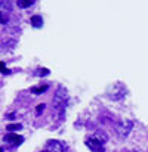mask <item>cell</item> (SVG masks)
Listing matches in <instances>:
<instances>
[{
	"label": "cell",
	"instance_id": "cell-12",
	"mask_svg": "<svg viewBox=\"0 0 148 152\" xmlns=\"http://www.w3.org/2000/svg\"><path fill=\"white\" fill-rule=\"evenodd\" d=\"M22 126L21 124H7L6 126V130H9V133H13L15 130H21Z\"/></svg>",
	"mask_w": 148,
	"mask_h": 152
},
{
	"label": "cell",
	"instance_id": "cell-4",
	"mask_svg": "<svg viewBox=\"0 0 148 152\" xmlns=\"http://www.w3.org/2000/svg\"><path fill=\"white\" fill-rule=\"evenodd\" d=\"M67 146L61 142V140H48L46 146H45V152H65Z\"/></svg>",
	"mask_w": 148,
	"mask_h": 152
},
{
	"label": "cell",
	"instance_id": "cell-6",
	"mask_svg": "<svg viewBox=\"0 0 148 152\" xmlns=\"http://www.w3.org/2000/svg\"><path fill=\"white\" fill-rule=\"evenodd\" d=\"M124 93H126V87L121 83H116L114 87H113V93L108 98L113 99V101H119V99H121L124 96Z\"/></svg>",
	"mask_w": 148,
	"mask_h": 152
},
{
	"label": "cell",
	"instance_id": "cell-13",
	"mask_svg": "<svg viewBox=\"0 0 148 152\" xmlns=\"http://www.w3.org/2000/svg\"><path fill=\"white\" fill-rule=\"evenodd\" d=\"M45 106H46L45 103H39V105H37V108H36V115H40V114L45 111Z\"/></svg>",
	"mask_w": 148,
	"mask_h": 152
},
{
	"label": "cell",
	"instance_id": "cell-1",
	"mask_svg": "<svg viewBox=\"0 0 148 152\" xmlns=\"http://www.w3.org/2000/svg\"><path fill=\"white\" fill-rule=\"evenodd\" d=\"M53 108L56 109L59 120H62L65 115V108H67V90L62 86H58L56 89V93L53 96Z\"/></svg>",
	"mask_w": 148,
	"mask_h": 152
},
{
	"label": "cell",
	"instance_id": "cell-9",
	"mask_svg": "<svg viewBox=\"0 0 148 152\" xmlns=\"http://www.w3.org/2000/svg\"><path fill=\"white\" fill-rule=\"evenodd\" d=\"M48 87H49L48 84H43V86H39V87H31L30 90H31V93H34V95H40V93L46 92Z\"/></svg>",
	"mask_w": 148,
	"mask_h": 152
},
{
	"label": "cell",
	"instance_id": "cell-5",
	"mask_svg": "<svg viewBox=\"0 0 148 152\" xmlns=\"http://www.w3.org/2000/svg\"><path fill=\"white\" fill-rule=\"evenodd\" d=\"M3 140L6 143H9L10 146H19L24 142V137L21 134H18V133H7V134H4Z\"/></svg>",
	"mask_w": 148,
	"mask_h": 152
},
{
	"label": "cell",
	"instance_id": "cell-10",
	"mask_svg": "<svg viewBox=\"0 0 148 152\" xmlns=\"http://www.w3.org/2000/svg\"><path fill=\"white\" fill-rule=\"evenodd\" d=\"M16 4H18V7H30L34 4V0H18Z\"/></svg>",
	"mask_w": 148,
	"mask_h": 152
},
{
	"label": "cell",
	"instance_id": "cell-14",
	"mask_svg": "<svg viewBox=\"0 0 148 152\" xmlns=\"http://www.w3.org/2000/svg\"><path fill=\"white\" fill-rule=\"evenodd\" d=\"M9 72H10V71H9V69H6V68H4V64L1 62V74H9Z\"/></svg>",
	"mask_w": 148,
	"mask_h": 152
},
{
	"label": "cell",
	"instance_id": "cell-11",
	"mask_svg": "<svg viewBox=\"0 0 148 152\" xmlns=\"http://www.w3.org/2000/svg\"><path fill=\"white\" fill-rule=\"evenodd\" d=\"M49 69L48 68H39V69H36V72H34V75H37V77H45V75H49Z\"/></svg>",
	"mask_w": 148,
	"mask_h": 152
},
{
	"label": "cell",
	"instance_id": "cell-7",
	"mask_svg": "<svg viewBox=\"0 0 148 152\" xmlns=\"http://www.w3.org/2000/svg\"><path fill=\"white\" fill-rule=\"evenodd\" d=\"M0 7H1V24L6 25L9 21V13H10V3L1 0L0 1Z\"/></svg>",
	"mask_w": 148,
	"mask_h": 152
},
{
	"label": "cell",
	"instance_id": "cell-8",
	"mask_svg": "<svg viewBox=\"0 0 148 152\" xmlns=\"http://www.w3.org/2000/svg\"><path fill=\"white\" fill-rule=\"evenodd\" d=\"M30 22H31V25H33L34 28L43 27V18H42L40 15H33V16L30 18Z\"/></svg>",
	"mask_w": 148,
	"mask_h": 152
},
{
	"label": "cell",
	"instance_id": "cell-3",
	"mask_svg": "<svg viewBox=\"0 0 148 152\" xmlns=\"http://www.w3.org/2000/svg\"><path fill=\"white\" fill-rule=\"evenodd\" d=\"M85 143H86V146L92 152H105V149H104V142H102L101 139H98L96 136L88 137Z\"/></svg>",
	"mask_w": 148,
	"mask_h": 152
},
{
	"label": "cell",
	"instance_id": "cell-2",
	"mask_svg": "<svg viewBox=\"0 0 148 152\" xmlns=\"http://www.w3.org/2000/svg\"><path fill=\"white\" fill-rule=\"evenodd\" d=\"M132 127H133V121H132V120H121V121L116 126V133H117V136H119L120 139H124V137L130 133Z\"/></svg>",
	"mask_w": 148,
	"mask_h": 152
}]
</instances>
